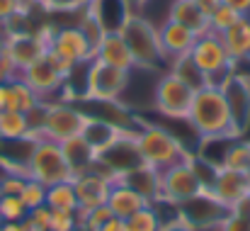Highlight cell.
<instances>
[{"instance_id": "cell-1", "label": "cell", "mask_w": 250, "mask_h": 231, "mask_svg": "<svg viewBox=\"0 0 250 231\" xmlns=\"http://www.w3.org/2000/svg\"><path fill=\"white\" fill-rule=\"evenodd\" d=\"M187 122L202 139L238 137L236 127H233V117H231L229 102H226V95H224L221 85H216V83H209V85L194 90Z\"/></svg>"}, {"instance_id": "cell-2", "label": "cell", "mask_w": 250, "mask_h": 231, "mask_svg": "<svg viewBox=\"0 0 250 231\" xmlns=\"http://www.w3.org/2000/svg\"><path fill=\"white\" fill-rule=\"evenodd\" d=\"M114 29L126 42L136 66L156 69L161 61H166L163 51H161V44H158V27L148 17H144L141 12L124 10V15H122V20Z\"/></svg>"}, {"instance_id": "cell-3", "label": "cell", "mask_w": 250, "mask_h": 231, "mask_svg": "<svg viewBox=\"0 0 250 231\" xmlns=\"http://www.w3.org/2000/svg\"><path fill=\"white\" fill-rule=\"evenodd\" d=\"M134 141H136V149L141 154V161L156 170H166L170 165L189 158L185 146L180 144V139L163 127L144 124L139 132H134Z\"/></svg>"}, {"instance_id": "cell-4", "label": "cell", "mask_w": 250, "mask_h": 231, "mask_svg": "<svg viewBox=\"0 0 250 231\" xmlns=\"http://www.w3.org/2000/svg\"><path fill=\"white\" fill-rule=\"evenodd\" d=\"M24 170H27V178H34V180L44 183L46 187L73 178V173L66 163V156L61 151V144L51 141V139H39L32 144Z\"/></svg>"}, {"instance_id": "cell-5", "label": "cell", "mask_w": 250, "mask_h": 231, "mask_svg": "<svg viewBox=\"0 0 250 231\" xmlns=\"http://www.w3.org/2000/svg\"><path fill=\"white\" fill-rule=\"evenodd\" d=\"M189 59L197 64V69L207 76L209 83H216L219 85L226 76H231L233 61H231V56H229L221 37L214 34V32H207V34H202V37L194 39V46L189 51Z\"/></svg>"}, {"instance_id": "cell-6", "label": "cell", "mask_w": 250, "mask_h": 231, "mask_svg": "<svg viewBox=\"0 0 250 231\" xmlns=\"http://www.w3.org/2000/svg\"><path fill=\"white\" fill-rule=\"evenodd\" d=\"M129 88V71L100 64V61H90L87 71H85V97L87 100H97V102H117L124 90Z\"/></svg>"}, {"instance_id": "cell-7", "label": "cell", "mask_w": 250, "mask_h": 231, "mask_svg": "<svg viewBox=\"0 0 250 231\" xmlns=\"http://www.w3.org/2000/svg\"><path fill=\"white\" fill-rule=\"evenodd\" d=\"M177 207V219L192 231H202V229H209V227H219L226 214L231 212L229 207H224L209 187H204L199 195L175 205Z\"/></svg>"}, {"instance_id": "cell-8", "label": "cell", "mask_w": 250, "mask_h": 231, "mask_svg": "<svg viewBox=\"0 0 250 231\" xmlns=\"http://www.w3.org/2000/svg\"><path fill=\"white\" fill-rule=\"evenodd\" d=\"M204 190V183L189 158L161 170V200L167 205H180Z\"/></svg>"}, {"instance_id": "cell-9", "label": "cell", "mask_w": 250, "mask_h": 231, "mask_svg": "<svg viewBox=\"0 0 250 231\" xmlns=\"http://www.w3.org/2000/svg\"><path fill=\"white\" fill-rule=\"evenodd\" d=\"M87 122L81 107L71 105V102H46V115H44V124H42V139H51V141H66L73 137H81Z\"/></svg>"}, {"instance_id": "cell-10", "label": "cell", "mask_w": 250, "mask_h": 231, "mask_svg": "<svg viewBox=\"0 0 250 231\" xmlns=\"http://www.w3.org/2000/svg\"><path fill=\"white\" fill-rule=\"evenodd\" d=\"M192 97L194 90L177 78L172 71H166L156 83V92H153V105L161 115H166L170 119H187L189 107H192Z\"/></svg>"}, {"instance_id": "cell-11", "label": "cell", "mask_w": 250, "mask_h": 231, "mask_svg": "<svg viewBox=\"0 0 250 231\" xmlns=\"http://www.w3.org/2000/svg\"><path fill=\"white\" fill-rule=\"evenodd\" d=\"M5 34H7L5 56L12 61L17 73H22L27 66H32L37 59H42L49 51V39H51L49 27L42 32H5Z\"/></svg>"}, {"instance_id": "cell-12", "label": "cell", "mask_w": 250, "mask_h": 231, "mask_svg": "<svg viewBox=\"0 0 250 231\" xmlns=\"http://www.w3.org/2000/svg\"><path fill=\"white\" fill-rule=\"evenodd\" d=\"M49 54H54L56 59H61L63 64H68L71 69L85 66L92 61V46L81 32V27H61L54 29V37L49 39Z\"/></svg>"}, {"instance_id": "cell-13", "label": "cell", "mask_w": 250, "mask_h": 231, "mask_svg": "<svg viewBox=\"0 0 250 231\" xmlns=\"http://www.w3.org/2000/svg\"><path fill=\"white\" fill-rule=\"evenodd\" d=\"M20 78L39 95V100H46V97H51L54 92H59V90H63L66 88V78L68 73L49 56V54H44L42 59H37L32 66H27Z\"/></svg>"}, {"instance_id": "cell-14", "label": "cell", "mask_w": 250, "mask_h": 231, "mask_svg": "<svg viewBox=\"0 0 250 231\" xmlns=\"http://www.w3.org/2000/svg\"><path fill=\"white\" fill-rule=\"evenodd\" d=\"M211 195L229 209H236L248 202L250 195V180L241 170H229V168H216L214 180L209 185Z\"/></svg>"}, {"instance_id": "cell-15", "label": "cell", "mask_w": 250, "mask_h": 231, "mask_svg": "<svg viewBox=\"0 0 250 231\" xmlns=\"http://www.w3.org/2000/svg\"><path fill=\"white\" fill-rule=\"evenodd\" d=\"M73 187H76V195H78V212H87L92 207H102L107 205V197H109V190H112V178H107L102 170L92 168V170H85L81 175H73Z\"/></svg>"}, {"instance_id": "cell-16", "label": "cell", "mask_w": 250, "mask_h": 231, "mask_svg": "<svg viewBox=\"0 0 250 231\" xmlns=\"http://www.w3.org/2000/svg\"><path fill=\"white\" fill-rule=\"evenodd\" d=\"M221 90L226 95V102H229V110H231V117H233V127H236V134L241 137L246 132V127L250 124V83L248 78L243 76H226L221 83Z\"/></svg>"}, {"instance_id": "cell-17", "label": "cell", "mask_w": 250, "mask_h": 231, "mask_svg": "<svg viewBox=\"0 0 250 231\" xmlns=\"http://www.w3.org/2000/svg\"><path fill=\"white\" fill-rule=\"evenodd\" d=\"M92 59L100 61V64H107V66H114V69H122V71H134L136 69V61L126 46V42L122 39V34L117 29H107L104 37L97 42V46L92 49Z\"/></svg>"}, {"instance_id": "cell-18", "label": "cell", "mask_w": 250, "mask_h": 231, "mask_svg": "<svg viewBox=\"0 0 250 231\" xmlns=\"http://www.w3.org/2000/svg\"><path fill=\"white\" fill-rule=\"evenodd\" d=\"M194 34L189 29H185L182 24L166 20L163 24H158V44H161V51H163V59L166 61H175L180 56H187L194 46Z\"/></svg>"}, {"instance_id": "cell-19", "label": "cell", "mask_w": 250, "mask_h": 231, "mask_svg": "<svg viewBox=\"0 0 250 231\" xmlns=\"http://www.w3.org/2000/svg\"><path fill=\"white\" fill-rule=\"evenodd\" d=\"M219 37H221V42H224V46H226L233 64L250 61V15H241Z\"/></svg>"}, {"instance_id": "cell-20", "label": "cell", "mask_w": 250, "mask_h": 231, "mask_svg": "<svg viewBox=\"0 0 250 231\" xmlns=\"http://www.w3.org/2000/svg\"><path fill=\"white\" fill-rule=\"evenodd\" d=\"M146 205H151L144 195H139L134 187H129L126 183L117 180L112 183V190H109V197H107V207L114 217L119 219H129L134 212L144 209Z\"/></svg>"}, {"instance_id": "cell-21", "label": "cell", "mask_w": 250, "mask_h": 231, "mask_svg": "<svg viewBox=\"0 0 250 231\" xmlns=\"http://www.w3.org/2000/svg\"><path fill=\"white\" fill-rule=\"evenodd\" d=\"M177 24H182L185 29H189L194 37H202L209 32V17L199 10V5L194 0H172L167 7V17Z\"/></svg>"}, {"instance_id": "cell-22", "label": "cell", "mask_w": 250, "mask_h": 231, "mask_svg": "<svg viewBox=\"0 0 250 231\" xmlns=\"http://www.w3.org/2000/svg\"><path fill=\"white\" fill-rule=\"evenodd\" d=\"M124 132H126V129H122V127H119L117 122H112V119H100V117H90V115H87V122H85V129L81 137L100 154V151H104L107 146H112Z\"/></svg>"}, {"instance_id": "cell-23", "label": "cell", "mask_w": 250, "mask_h": 231, "mask_svg": "<svg viewBox=\"0 0 250 231\" xmlns=\"http://www.w3.org/2000/svg\"><path fill=\"white\" fill-rule=\"evenodd\" d=\"M119 180L126 183L129 187H134L139 195H144L151 205L161 200V170H156V168H151L146 163L134 168V170H129V173H124Z\"/></svg>"}, {"instance_id": "cell-24", "label": "cell", "mask_w": 250, "mask_h": 231, "mask_svg": "<svg viewBox=\"0 0 250 231\" xmlns=\"http://www.w3.org/2000/svg\"><path fill=\"white\" fill-rule=\"evenodd\" d=\"M61 151L66 156V163H68V168H71L73 175H81L85 170H92L95 163H97V151L85 141L83 137H73V139L61 141Z\"/></svg>"}, {"instance_id": "cell-25", "label": "cell", "mask_w": 250, "mask_h": 231, "mask_svg": "<svg viewBox=\"0 0 250 231\" xmlns=\"http://www.w3.org/2000/svg\"><path fill=\"white\" fill-rule=\"evenodd\" d=\"M46 207L51 212H78V195L73 180H63L46 187Z\"/></svg>"}, {"instance_id": "cell-26", "label": "cell", "mask_w": 250, "mask_h": 231, "mask_svg": "<svg viewBox=\"0 0 250 231\" xmlns=\"http://www.w3.org/2000/svg\"><path fill=\"white\" fill-rule=\"evenodd\" d=\"M29 134V122L24 112L0 110V141H24Z\"/></svg>"}, {"instance_id": "cell-27", "label": "cell", "mask_w": 250, "mask_h": 231, "mask_svg": "<svg viewBox=\"0 0 250 231\" xmlns=\"http://www.w3.org/2000/svg\"><path fill=\"white\" fill-rule=\"evenodd\" d=\"M37 102H39V95L20 76L7 80V110H17V112H24L27 115Z\"/></svg>"}, {"instance_id": "cell-28", "label": "cell", "mask_w": 250, "mask_h": 231, "mask_svg": "<svg viewBox=\"0 0 250 231\" xmlns=\"http://www.w3.org/2000/svg\"><path fill=\"white\" fill-rule=\"evenodd\" d=\"M250 165V141L241 139V137H233L224 151L221 158V165L219 168H229V170H241L246 173Z\"/></svg>"}, {"instance_id": "cell-29", "label": "cell", "mask_w": 250, "mask_h": 231, "mask_svg": "<svg viewBox=\"0 0 250 231\" xmlns=\"http://www.w3.org/2000/svg\"><path fill=\"white\" fill-rule=\"evenodd\" d=\"M170 71H172L177 78H182L192 90H199V88L209 85L207 76L197 69V64L189 59V54H187V56H180V59H175V61H170Z\"/></svg>"}, {"instance_id": "cell-30", "label": "cell", "mask_w": 250, "mask_h": 231, "mask_svg": "<svg viewBox=\"0 0 250 231\" xmlns=\"http://www.w3.org/2000/svg\"><path fill=\"white\" fill-rule=\"evenodd\" d=\"M78 27H81V32L85 34V39L90 42V46L95 49L97 46V42L104 37V32L109 29L107 24H104V20L100 17V12H97V7L95 5H90V7H85V15L83 20L78 22Z\"/></svg>"}, {"instance_id": "cell-31", "label": "cell", "mask_w": 250, "mask_h": 231, "mask_svg": "<svg viewBox=\"0 0 250 231\" xmlns=\"http://www.w3.org/2000/svg\"><path fill=\"white\" fill-rule=\"evenodd\" d=\"M163 229V219L158 214V209L153 205H146L144 209L134 212L126 219V231H161Z\"/></svg>"}, {"instance_id": "cell-32", "label": "cell", "mask_w": 250, "mask_h": 231, "mask_svg": "<svg viewBox=\"0 0 250 231\" xmlns=\"http://www.w3.org/2000/svg\"><path fill=\"white\" fill-rule=\"evenodd\" d=\"M20 200L24 202L27 212H32L37 207H44L46 205V185L39 183V180H34V178H27L24 180V187L20 192Z\"/></svg>"}, {"instance_id": "cell-33", "label": "cell", "mask_w": 250, "mask_h": 231, "mask_svg": "<svg viewBox=\"0 0 250 231\" xmlns=\"http://www.w3.org/2000/svg\"><path fill=\"white\" fill-rule=\"evenodd\" d=\"M27 207L20 195H2L0 197V222H24Z\"/></svg>"}, {"instance_id": "cell-34", "label": "cell", "mask_w": 250, "mask_h": 231, "mask_svg": "<svg viewBox=\"0 0 250 231\" xmlns=\"http://www.w3.org/2000/svg\"><path fill=\"white\" fill-rule=\"evenodd\" d=\"M219 231H250V205H241L226 214V219L216 227Z\"/></svg>"}, {"instance_id": "cell-35", "label": "cell", "mask_w": 250, "mask_h": 231, "mask_svg": "<svg viewBox=\"0 0 250 231\" xmlns=\"http://www.w3.org/2000/svg\"><path fill=\"white\" fill-rule=\"evenodd\" d=\"M238 17H241L238 12H233L229 5H224V2H221V5H219V7H216V10L209 15V32L221 34V32H226V29H229V27H231V24L238 20Z\"/></svg>"}, {"instance_id": "cell-36", "label": "cell", "mask_w": 250, "mask_h": 231, "mask_svg": "<svg viewBox=\"0 0 250 231\" xmlns=\"http://www.w3.org/2000/svg\"><path fill=\"white\" fill-rule=\"evenodd\" d=\"M49 219H51V209L44 205V207L27 212L22 224H24V231H49Z\"/></svg>"}, {"instance_id": "cell-37", "label": "cell", "mask_w": 250, "mask_h": 231, "mask_svg": "<svg viewBox=\"0 0 250 231\" xmlns=\"http://www.w3.org/2000/svg\"><path fill=\"white\" fill-rule=\"evenodd\" d=\"M78 227V212H51L49 231H76Z\"/></svg>"}, {"instance_id": "cell-38", "label": "cell", "mask_w": 250, "mask_h": 231, "mask_svg": "<svg viewBox=\"0 0 250 231\" xmlns=\"http://www.w3.org/2000/svg\"><path fill=\"white\" fill-rule=\"evenodd\" d=\"M27 7L20 0H0V24H10L20 15H24Z\"/></svg>"}, {"instance_id": "cell-39", "label": "cell", "mask_w": 250, "mask_h": 231, "mask_svg": "<svg viewBox=\"0 0 250 231\" xmlns=\"http://www.w3.org/2000/svg\"><path fill=\"white\" fill-rule=\"evenodd\" d=\"M24 180H27L24 173H12V170H10L7 175L0 178V183H2V195H20L22 187H24Z\"/></svg>"}, {"instance_id": "cell-40", "label": "cell", "mask_w": 250, "mask_h": 231, "mask_svg": "<svg viewBox=\"0 0 250 231\" xmlns=\"http://www.w3.org/2000/svg\"><path fill=\"white\" fill-rule=\"evenodd\" d=\"M37 2L49 12H73V10L83 7L81 0H37Z\"/></svg>"}, {"instance_id": "cell-41", "label": "cell", "mask_w": 250, "mask_h": 231, "mask_svg": "<svg viewBox=\"0 0 250 231\" xmlns=\"http://www.w3.org/2000/svg\"><path fill=\"white\" fill-rule=\"evenodd\" d=\"M97 231H126V219H119V217L112 214Z\"/></svg>"}, {"instance_id": "cell-42", "label": "cell", "mask_w": 250, "mask_h": 231, "mask_svg": "<svg viewBox=\"0 0 250 231\" xmlns=\"http://www.w3.org/2000/svg\"><path fill=\"white\" fill-rule=\"evenodd\" d=\"M224 5H229L233 12L238 15H250V0H221Z\"/></svg>"}, {"instance_id": "cell-43", "label": "cell", "mask_w": 250, "mask_h": 231, "mask_svg": "<svg viewBox=\"0 0 250 231\" xmlns=\"http://www.w3.org/2000/svg\"><path fill=\"white\" fill-rule=\"evenodd\" d=\"M194 2L199 5V10H202L207 17H209V15H211V12H214L219 5H221V0H194Z\"/></svg>"}, {"instance_id": "cell-44", "label": "cell", "mask_w": 250, "mask_h": 231, "mask_svg": "<svg viewBox=\"0 0 250 231\" xmlns=\"http://www.w3.org/2000/svg\"><path fill=\"white\" fill-rule=\"evenodd\" d=\"M122 2H124V7H126V10H131V12H139V10H141L146 2H151V0H122Z\"/></svg>"}, {"instance_id": "cell-45", "label": "cell", "mask_w": 250, "mask_h": 231, "mask_svg": "<svg viewBox=\"0 0 250 231\" xmlns=\"http://www.w3.org/2000/svg\"><path fill=\"white\" fill-rule=\"evenodd\" d=\"M0 231H24L22 222H0Z\"/></svg>"}, {"instance_id": "cell-46", "label": "cell", "mask_w": 250, "mask_h": 231, "mask_svg": "<svg viewBox=\"0 0 250 231\" xmlns=\"http://www.w3.org/2000/svg\"><path fill=\"white\" fill-rule=\"evenodd\" d=\"M0 110H7V80L0 83Z\"/></svg>"}, {"instance_id": "cell-47", "label": "cell", "mask_w": 250, "mask_h": 231, "mask_svg": "<svg viewBox=\"0 0 250 231\" xmlns=\"http://www.w3.org/2000/svg\"><path fill=\"white\" fill-rule=\"evenodd\" d=\"M5 49H7V34L0 32V59L5 56Z\"/></svg>"}, {"instance_id": "cell-48", "label": "cell", "mask_w": 250, "mask_h": 231, "mask_svg": "<svg viewBox=\"0 0 250 231\" xmlns=\"http://www.w3.org/2000/svg\"><path fill=\"white\" fill-rule=\"evenodd\" d=\"M83 2V7H90V5H100L102 0H81Z\"/></svg>"}, {"instance_id": "cell-49", "label": "cell", "mask_w": 250, "mask_h": 231, "mask_svg": "<svg viewBox=\"0 0 250 231\" xmlns=\"http://www.w3.org/2000/svg\"><path fill=\"white\" fill-rule=\"evenodd\" d=\"M20 2H22V5H24V7H27V10H29V7H32V5H37V0H20Z\"/></svg>"}, {"instance_id": "cell-50", "label": "cell", "mask_w": 250, "mask_h": 231, "mask_svg": "<svg viewBox=\"0 0 250 231\" xmlns=\"http://www.w3.org/2000/svg\"><path fill=\"white\" fill-rule=\"evenodd\" d=\"M5 80H7V76H5V71L0 69V83H5Z\"/></svg>"}, {"instance_id": "cell-51", "label": "cell", "mask_w": 250, "mask_h": 231, "mask_svg": "<svg viewBox=\"0 0 250 231\" xmlns=\"http://www.w3.org/2000/svg\"><path fill=\"white\" fill-rule=\"evenodd\" d=\"M246 175H248V180H250V165H248V170H246Z\"/></svg>"}, {"instance_id": "cell-52", "label": "cell", "mask_w": 250, "mask_h": 231, "mask_svg": "<svg viewBox=\"0 0 250 231\" xmlns=\"http://www.w3.org/2000/svg\"><path fill=\"white\" fill-rule=\"evenodd\" d=\"M0 197H2V183H0Z\"/></svg>"}, {"instance_id": "cell-53", "label": "cell", "mask_w": 250, "mask_h": 231, "mask_svg": "<svg viewBox=\"0 0 250 231\" xmlns=\"http://www.w3.org/2000/svg\"><path fill=\"white\" fill-rule=\"evenodd\" d=\"M76 231H87V229H81V227H78V229H76Z\"/></svg>"}, {"instance_id": "cell-54", "label": "cell", "mask_w": 250, "mask_h": 231, "mask_svg": "<svg viewBox=\"0 0 250 231\" xmlns=\"http://www.w3.org/2000/svg\"><path fill=\"white\" fill-rule=\"evenodd\" d=\"M248 205H250V195H248Z\"/></svg>"}]
</instances>
